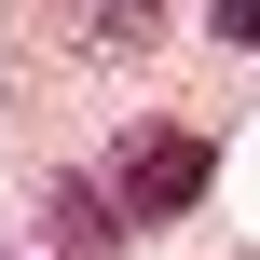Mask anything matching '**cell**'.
Returning <instances> with one entry per match:
<instances>
[{
  "label": "cell",
  "mask_w": 260,
  "mask_h": 260,
  "mask_svg": "<svg viewBox=\"0 0 260 260\" xmlns=\"http://www.w3.org/2000/svg\"><path fill=\"white\" fill-rule=\"evenodd\" d=\"M96 178H110V206H123V219H192V206H206V178H219V151H206L192 123H137Z\"/></svg>",
  "instance_id": "cell-1"
},
{
  "label": "cell",
  "mask_w": 260,
  "mask_h": 260,
  "mask_svg": "<svg viewBox=\"0 0 260 260\" xmlns=\"http://www.w3.org/2000/svg\"><path fill=\"white\" fill-rule=\"evenodd\" d=\"M123 206H110V178H41V247L55 260H123Z\"/></svg>",
  "instance_id": "cell-2"
},
{
  "label": "cell",
  "mask_w": 260,
  "mask_h": 260,
  "mask_svg": "<svg viewBox=\"0 0 260 260\" xmlns=\"http://www.w3.org/2000/svg\"><path fill=\"white\" fill-rule=\"evenodd\" d=\"M165 0H82V41H151Z\"/></svg>",
  "instance_id": "cell-3"
},
{
  "label": "cell",
  "mask_w": 260,
  "mask_h": 260,
  "mask_svg": "<svg viewBox=\"0 0 260 260\" xmlns=\"http://www.w3.org/2000/svg\"><path fill=\"white\" fill-rule=\"evenodd\" d=\"M0 260H14V233H0Z\"/></svg>",
  "instance_id": "cell-4"
}]
</instances>
